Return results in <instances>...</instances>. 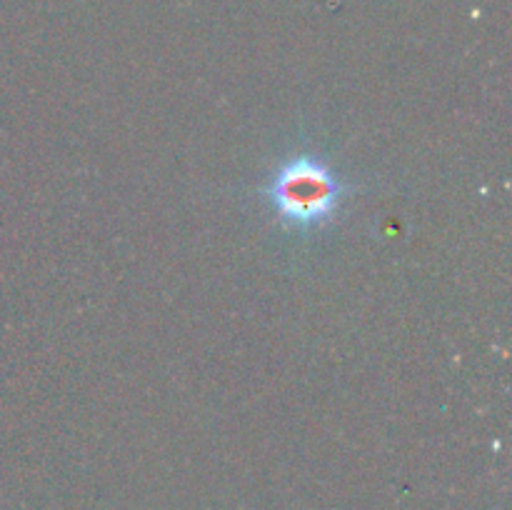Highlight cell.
Here are the masks:
<instances>
[{"label": "cell", "mask_w": 512, "mask_h": 510, "mask_svg": "<svg viewBox=\"0 0 512 510\" xmlns=\"http://www.w3.org/2000/svg\"><path fill=\"white\" fill-rule=\"evenodd\" d=\"M353 190L355 185L325 155L295 150L275 165L258 195L285 230L310 235L338 218Z\"/></svg>", "instance_id": "obj_1"}]
</instances>
